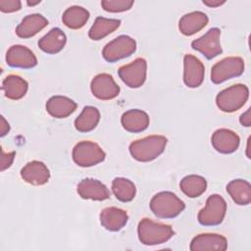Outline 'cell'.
Returning a JSON list of instances; mask_svg holds the SVG:
<instances>
[{
  "label": "cell",
  "instance_id": "obj_16",
  "mask_svg": "<svg viewBox=\"0 0 251 251\" xmlns=\"http://www.w3.org/2000/svg\"><path fill=\"white\" fill-rule=\"evenodd\" d=\"M227 248V241L226 237L217 233H202L196 235L190 243L191 251H205L216 250L224 251Z\"/></svg>",
  "mask_w": 251,
  "mask_h": 251
},
{
  "label": "cell",
  "instance_id": "obj_9",
  "mask_svg": "<svg viewBox=\"0 0 251 251\" xmlns=\"http://www.w3.org/2000/svg\"><path fill=\"white\" fill-rule=\"evenodd\" d=\"M147 63L143 58H137L128 65H124L118 70V75L123 82L130 88L140 87L146 79Z\"/></svg>",
  "mask_w": 251,
  "mask_h": 251
},
{
  "label": "cell",
  "instance_id": "obj_33",
  "mask_svg": "<svg viewBox=\"0 0 251 251\" xmlns=\"http://www.w3.org/2000/svg\"><path fill=\"white\" fill-rule=\"evenodd\" d=\"M15 152H10V153H5L3 151V149H1V171L6 170L7 168H9L14 159H15Z\"/></svg>",
  "mask_w": 251,
  "mask_h": 251
},
{
  "label": "cell",
  "instance_id": "obj_2",
  "mask_svg": "<svg viewBox=\"0 0 251 251\" xmlns=\"http://www.w3.org/2000/svg\"><path fill=\"white\" fill-rule=\"evenodd\" d=\"M138 238L144 245H158L167 242L174 235L171 226L156 223L150 219H142L137 227Z\"/></svg>",
  "mask_w": 251,
  "mask_h": 251
},
{
  "label": "cell",
  "instance_id": "obj_22",
  "mask_svg": "<svg viewBox=\"0 0 251 251\" xmlns=\"http://www.w3.org/2000/svg\"><path fill=\"white\" fill-rule=\"evenodd\" d=\"M208 17L200 11L191 12L182 16L178 22V28L184 35H192L206 26L208 24Z\"/></svg>",
  "mask_w": 251,
  "mask_h": 251
},
{
  "label": "cell",
  "instance_id": "obj_19",
  "mask_svg": "<svg viewBox=\"0 0 251 251\" xmlns=\"http://www.w3.org/2000/svg\"><path fill=\"white\" fill-rule=\"evenodd\" d=\"M48 21L40 14H31L25 16L16 27V33L21 38H29L37 34L45 26Z\"/></svg>",
  "mask_w": 251,
  "mask_h": 251
},
{
  "label": "cell",
  "instance_id": "obj_27",
  "mask_svg": "<svg viewBox=\"0 0 251 251\" xmlns=\"http://www.w3.org/2000/svg\"><path fill=\"white\" fill-rule=\"evenodd\" d=\"M100 120V113L97 108L85 106L80 115L75 120V127L80 132H88L96 127Z\"/></svg>",
  "mask_w": 251,
  "mask_h": 251
},
{
  "label": "cell",
  "instance_id": "obj_28",
  "mask_svg": "<svg viewBox=\"0 0 251 251\" xmlns=\"http://www.w3.org/2000/svg\"><path fill=\"white\" fill-rule=\"evenodd\" d=\"M89 19V12L80 6H72L68 8L62 17L66 26L72 29L81 28Z\"/></svg>",
  "mask_w": 251,
  "mask_h": 251
},
{
  "label": "cell",
  "instance_id": "obj_3",
  "mask_svg": "<svg viewBox=\"0 0 251 251\" xmlns=\"http://www.w3.org/2000/svg\"><path fill=\"white\" fill-rule=\"evenodd\" d=\"M185 208V204L175 193L162 191L153 196L150 201L152 213L160 219H173Z\"/></svg>",
  "mask_w": 251,
  "mask_h": 251
},
{
  "label": "cell",
  "instance_id": "obj_37",
  "mask_svg": "<svg viewBox=\"0 0 251 251\" xmlns=\"http://www.w3.org/2000/svg\"><path fill=\"white\" fill-rule=\"evenodd\" d=\"M26 3H27V5H28V6H34V5L38 4V3H40V1H39V0H38V1H36V2H29V1H27Z\"/></svg>",
  "mask_w": 251,
  "mask_h": 251
},
{
  "label": "cell",
  "instance_id": "obj_14",
  "mask_svg": "<svg viewBox=\"0 0 251 251\" xmlns=\"http://www.w3.org/2000/svg\"><path fill=\"white\" fill-rule=\"evenodd\" d=\"M212 145L220 153L230 154L237 150L240 138L232 130L227 128L217 129L212 135Z\"/></svg>",
  "mask_w": 251,
  "mask_h": 251
},
{
  "label": "cell",
  "instance_id": "obj_21",
  "mask_svg": "<svg viewBox=\"0 0 251 251\" xmlns=\"http://www.w3.org/2000/svg\"><path fill=\"white\" fill-rule=\"evenodd\" d=\"M123 127L128 132H141L149 126L148 115L138 109H131L125 112L121 119Z\"/></svg>",
  "mask_w": 251,
  "mask_h": 251
},
{
  "label": "cell",
  "instance_id": "obj_5",
  "mask_svg": "<svg viewBox=\"0 0 251 251\" xmlns=\"http://www.w3.org/2000/svg\"><path fill=\"white\" fill-rule=\"evenodd\" d=\"M105 152L95 142L80 141L73 149V160L79 167H92L104 161Z\"/></svg>",
  "mask_w": 251,
  "mask_h": 251
},
{
  "label": "cell",
  "instance_id": "obj_24",
  "mask_svg": "<svg viewBox=\"0 0 251 251\" xmlns=\"http://www.w3.org/2000/svg\"><path fill=\"white\" fill-rule=\"evenodd\" d=\"M28 88L26 80L17 75H7L2 82V89L7 98L19 100L23 98Z\"/></svg>",
  "mask_w": 251,
  "mask_h": 251
},
{
  "label": "cell",
  "instance_id": "obj_36",
  "mask_svg": "<svg viewBox=\"0 0 251 251\" xmlns=\"http://www.w3.org/2000/svg\"><path fill=\"white\" fill-rule=\"evenodd\" d=\"M225 0H203V4L209 7H218L225 3Z\"/></svg>",
  "mask_w": 251,
  "mask_h": 251
},
{
  "label": "cell",
  "instance_id": "obj_13",
  "mask_svg": "<svg viewBox=\"0 0 251 251\" xmlns=\"http://www.w3.org/2000/svg\"><path fill=\"white\" fill-rule=\"evenodd\" d=\"M205 68L202 62L193 55L187 54L183 59V81L190 88L198 87L204 79Z\"/></svg>",
  "mask_w": 251,
  "mask_h": 251
},
{
  "label": "cell",
  "instance_id": "obj_32",
  "mask_svg": "<svg viewBox=\"0 0 251 251\" xmlns=\"http://www.w3.org/2000/svg\"><path fill=\"white\" fill-rule=\"evenodd\" d=\"M22 8V3L19 0H1L0 10L3 13H13Z\"/></svg>",
  "mask_w": 251,
  "mask_h": 251
},
{
  "label": "cell",
  "instance_id": "obj_7",
  "mask_svg": "<svg viewBox=\"0 0 251 251\" xmlns=\"http://www.w3.org/2000/svg\"><path fill=\"white\" fill-rule=\"evenodd\" d=\"M244 61L240 57H226L216 63L211 70V80L220 84L227 79L242 75Z\"/></svg>",
  "mask_w": 251,
  "mask_h": 251
},
{
  "label": "cell",
  "instance_id": "obj_10",
  "mask_svg": "<svg viewBox=\"0 0 251 251\" xmlns=\"http://www.w3.org/2000/svg\"><path fill=\"white\" fill-rule=\"evenodd\" d=\"M221 30L218 27L209 29L203 36L195 39L191 43L194 50L199 51L207 59H213L222 54L223 50L220 42Z\"/></svg>",
  "mask_w": 251,
  "mask_h": 251
},
{
  "label": "cell",
  "instance_id": "obj_20",
  "mask_svg": "<svg viewBox=\"0 0 251 251\" xmlns=\"http://www.w3.org/2000/svg\"><path fill=\"white\" fill-rule=\"evenodd\" d=\"M76 109V103L62 95L52 96L46 103V111L48 114L57 119L69 117Z\"/></svg>",
  "mask_w": 251,
  "mask_h": 251
},
{
  "label": "cell",
  "instance_id": "obj_30",
  "mask_svg": "<svg viewBox=\"0 0 251 251\" xmlns=\"http://www.w3.org/2000/svg\"><path fill=\"white\" fill-rule=\"evenodd\" d=\"M112 191L118 200L129 202L134 198L136 188L131 180L125 177H116L112 181Z\"/></svg>",
  "mask_w": 251,
  "mask_h": 251
},
{
  "label": "cell",
  "instance_id": "obj_31",
  "mask_svg": "<svg viewBox=\"0 0 251 251\" xmlns=\"http://www.w3.org/2000/svg\"><path fill=\"white\" fill-rule=\"evenodd\" d=\"M133 5V1L128 0H103L101 2L102 8L111 13H119L129 10Z\"/></svg>",
  "mask_w": 251,
  "mask_h": 251
},
{
  "label": "cell",
  "instance_id": "obj_23",
  "mask_svg": "<svg viewBox=\"0 0 251 251\" xmlns=\"http://www.w3.org/2000/svg\"><path fill=\"white\" fill-rule=\"evenodd\" d=\"M67 41L66 34L59 27H54L38 41V47L47 54L59 53Z\"/></svg>",
  "mask_w": 251,
  "mask_h": 251
},
{
  "label": "cell",
  "instance_id": "obj_35",
  "mask_svg": "<svg viewBox=\"0 0 251 251\" xmlns=\"http://www.w3.org/2000/svg\"><path fill=\"white\" fill-rule=\"evenodd\" d=\"M10 130V126L4 119V117H1V127H0V135L4 136L6 135Z\"/></svg>",
  "mask_w": 251,
  "mask_h": 251
},
{
  "label": "cell",
  "instance_id": "obj_34",
  "mask_svg": "<svg viewBox=\"0 0 251 251\" xmlns=\"http://www.w3.org/2000/svg\"><path fill=\"white\" fill-rule=\"evenodd\" d=\"M239 122L242 126H250L251 125V117H250V109H247V111L245 113H243L240 118H239Z\"/></svg>",
  "mask_w": 251,
  "mask_h": 251
},
{
  "label": "cell",
  "instance_id": "obj_4",
  "mask_svg": "<svg viewBox=\"0 0 251 251\" xmlns=\"http://www.w3.org/2000/svg\"><path fill=\"white\" fill-rule=\"evenodd\" d=\"M249 97V89L244 84L231 85L218 93L216 104L220 110L232 113L239 110Z\"/></svg>",
  "mask_w": 251,
  "mask_h": 251
},
{
  "label": "cell",
  "instance_id": "obj_8",
  "mask_svg": "<svg viewBox=\"0 0 251 251\" xmlns=\"http://www.w3.org/2000/svg\"><path fill=\"white\" fill-rule=\"evenodd\" d=\"M136 42L127 35H120L107 43L102 50L103 58L110 63L130 56L135 52Z\"/></svg>",
  "mask_w": 251,
  "mask_h": 251
},
{
  "label": "cell",
  "instance_id": "obj_11",
  "mask_svg": "<svg viewBox=\"0 0 251 251\" xmlns=\"http://www.w3.org/2000/svg\"><path fill=\"white\" fill-rule=\"evenodd\" d=\"M92 94L100 100H111L120 93V87L113 76L108 74H99L93 77L90 83Z\"/></svg>",
  "mask_w": 251,
  "mask_h": 251
},
{
  "label": "cell",
  "instance_id": "obj_15",
  "mask_svg": "<svg viewBox=\"0 0 251 251\" xmlns=\"http://www.w3.org/2000/svg\"><path fill=\"white\" fill-rule=\"evenodd\" d=\"M77 193L83 199L103 201L109 198L110 192L107 186L100 180L84 178L77 184Z\"/></svg>",
  "mask_w": 251,
  "mask_h": 251
},
{
  "label": "cell",
  "instance_id": "obj_17",
  "mask_svg": "<svg viewBox=\"0 0 251 251\" xmlns=\"http://www.w3.org/2000/svg\"><path fill=\"white\" fill-rule=\"evenodd\" d=\"M21 176L29 184L42 185L49 180L50 173L44 163L40 161H31L21 170Z\"/></svg>",
  "mask_w": 251,
  "mask_h": 251
},
{
  "label": "cell",
  "instance_id": "obj_26",
  "mask_svg": "<svg viewBox=\"0 0 251 251\" xmlns=\"http://www.w3.org/2000/svg\"><path fill=\"white\" fill-rule=\"evenodd\" d=\"M120 20L98 17L90 27L88 31V36L92 40H100L115 31L120 26Z\"/></svg>",
  "mask_w": 251,
  "mask_h": 251
},
{
  "label": "cell",
  "instance_id": "obj_12",
  "mask_svg": "<svg viewBox=\"0 0 251 251\" xmlns=\"http://www.w3.org/2000/svg\"><path fill=\"white\" fill-rule=\"evenodd\" d=\"M6 62L12 68L31 69L37 65L33 52L23 45H13L6 53Z\"/></svg>",
  "mask_w": 251,
  "mask_h": 251
},
{
  "label": "cell",
  "instance_id": "obj_18",
  "mask_svg": "<svg viewBox=\"0 0 251 251\" xmlns=\"http://www.w3.org/2000/svg\"><path fill=\"white\" fill-rule=\"evenodd\" d=\"M127 213L117 207H108L100 213L101 225L110 231H118L122 229L127 223Z\"/></svg>",
  "mask_w": 251,
  "mask_h": 251
},
{
  "label": "cell",
  "instance_id": "obj_29",
  "mask_svg": "<svg viewBox=\"0 0 251 251\" xmlns=\"http://www.w3.org/2000/svg\"><path fill=\"white\" fill-rule=\"evenodd\" d=\"M181 191L190 198L199 197L207 188L206 179L197 175H189L184 176L179 183Z\"/></svg>",
  "mask_w": 251,
  "mask_h": 251
},
{
  "label": "cell",
  "instance_id": "obj_6",
  "mask_svg": "<svg viewBox=\"0 0 251 251\" xmlns=\"http://www.w3.org/2000/svg\"><path fill=\"white\" fill-rule=\"evenodd\" d=\"M226 212V203L219 194H213L208 197L206 205L198 213V222L202 226H212L220 225Z\"/></svg>",
  "mask_w": 251,
  "mask_h": 251
},
{
  "label": "cell",
  "instance_id": "obj_25",
  "mask_svg": "<svg viewBox=\"0 0 251 251\" xmlns=\"http://www.w3.org/2000/svg\"><path fill=\"white\" fill-rule=\"evenodd\" d=\"M226 191L238 205H248L251 202V186L247 180H231L226 185Z\"/></svg>",
  "mask_w": 251,
  "mask_h": 251
},
{
  "label": "cell",
  "instance_id": "obj_1",
  "mask_svg": "<svg viewBox=\"0 0 251 251\" xmlns=\"http://www.w3.org/2000/svg\"><path fill=\"white\" fill-rule=\"evenodd\" d=\"M167 138L163 135H150L135 140L129 145V153L139 162H150L159 157L165 150Z\"/></svg>",
  "mask_w": 251,
  "mask_h": 251
}]
</instances>
